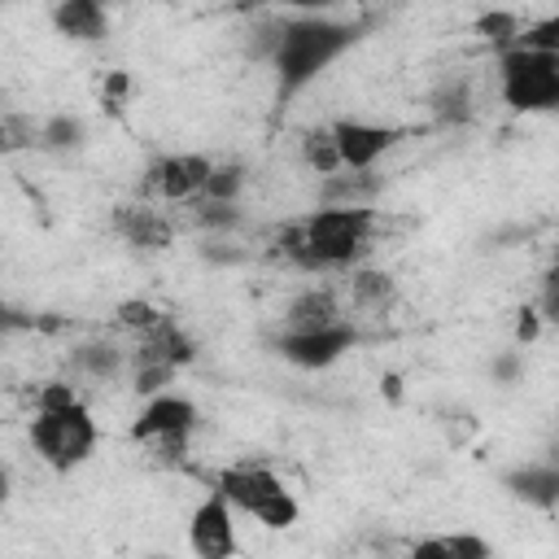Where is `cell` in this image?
<instances>
[{
	"label": "cell",
	"instance_id": "cell-21",
	"mask_svg": "<svg viewBox=\"0 0 559 559\" xmlns=\"http://www.w3.org/2000/svg\"><path fill=\"white\" fill-rule=\"evenodd\" d=\"M297 157H301V166H306L310 175H319V179H332V175L345 170L332 127H306V131L297 135Z\"/></svg>",
	"mask_w": 559,
	"mask_h": 559
},
{
	"label": "cell",
	"instance_id": "cell-14",
	"mask_svg": "<svg viewBox=\"0 0 559 559\" xmlns=\"http://www.w3.org/2000/svg\"><path fill=\"white\" fill-rule=\"evenodd\" d=\"M70 371L83 376V380H100V384H114L131 371V349H122L118 341L109 336H92L83 345H74L70 354Z\"/></svg>",
	"mask_w": 559,
	"mask_h": 559
},
{
	"label": "cell",
	"instance_id": "cell-5",
	"mask_svg": "<svg viewBox=\"0 0 559 559\" xmlns=\"http://www.w3.org/2000/svg\"><path fill=\"white\" fill-rule=\"evenodd\" d=\"M498 92L511 114H559V57L524 44L498 52Z\"/></svg>",
	"mask_w": 559,
	"mask_h": 559
},
{
	"label": "cell",
	"instance_id": "cell-4",
	"mask_svg": "<svg viewBox=\"0 0 559 559\" xmlns=\"http://www.w3.org/2000/svg\"><path fill=\"white\" fill-rule=\"evenodd\" d=\"M210 489H218L240 515L258 520L271 533H284V528H293L301 520L297 493L266 463H231V467H218L214 480H210Z\"/></svg>",
	"mask_w": 559,
	"mask_h": 559
},
{
	"label": "cell",
	"instance_id": "cell-29",
	"mask_svg": "<svg viewBox=\"0 0 559 559\" xmlns=\"http://www.w3.org/2000/svg\"><path fill=\"white\" fill-rule=\"evenodd\" d=\"M520 44H524V48H542V52H555V57H559V9H555V13H546V17H537V22H528V26H524V35H520Z\"/></svg>",
	"mask_w": 559,
	"mask_h": 559
},
{
	"label": "cell",
	"instance_id": "cell-12",
	"mask_svg": "<svg viewBox=\"0 0 559 559\" xmlns=\"http://www.w3.org/2000/svg\"><path fill=\"white\" fill-rule=\"evenodd\" d=\"M498 485H502L515 502H524V507H533V511H555V507H559V463H555V459L515 463V467H507V472L498 476Z\"/></svg>",
	"mask_w": 559,
	"mask_h": 559
},
{
	"label": "cell",
	"instance_id": "cell-27",
	"mask_svg": "<svg viewBox=\"0 0 559 559\" xmlns=\"http://www.w3.org/2000/svg\"><path fill=\"white\" fill-rule=\"evenodd\" d=\"M275 258L288 262L293 271H306L310 275V253H306V231H301V218L284 223L280 236H275Z\"/></svg>",
	"mask_w": 559,
	"mask_h": 559
},
{
	"label": "cell",
	"instance_id": "cell-33",
	"mask_svg": "<svg viewBox=\"0 0 559 559\" xmlns=\"http://www.w3.org/2000/svg\"><path fill=\"white\" fill-rule=\"evenodd\" d=\"M555 262H559V245H555Z\"/></svg>",
	"mask_w": 559,
	"mask_h": 559
},
{
	"label": "cell",
	"instance_id": "cell-16",
	"mask_svg": "<svg viewBox=\"0 0 559 559\" xmlns=\"http://www.w3.org/2000/svg\"><path fill=\"white\" fill-rule=\"evenodd\" d=\"M135 349L148 354V358H157V362H166V367H175V371L197 358V341L188 336V328H183L175 314H166L148 336H140Z\"/></svg>",
	"mask_w": 559,
	"mask_h": 559
},
{
	"label": "cell",
	"instance_id": "cell-3",
	"mask_svg": "<svg viewBox=\"0 0 559 559\" xmlns=\"http://www.w3.org/2000/svg\"><path fill=\"white\" fill-rule=\"evenodd\" d=\"M301 231H306L310 275H319V271H358V262L371 253L376 210L371 205H354V210L319 205L301 218Z\"/></svg>",
	"mask_w": 559,
	"mask_h": 559
},
{
	"label": "cell",
	"instance_id": "cell-34",
	"mask_svg": "<svg viewBox=\"0 0 559 559\" xmlns=\"http://www.w3.org/2000/svg\"><path fill=\"white\" fill-rule=\"evenodd\" d=\"M148 559H162V555H148Z\"/></svg>",
	"mask_w": 559,
	"mask_h": 559
},
{
	"label": "cell",
	"instance_id": "cell-6",
	"mask_svg": "<svg viewBox=\"0 0 559 559\" xmlns=\"http://www.w3.org/2000/svg\"><path fill=\"white\" fill-rule=\"evenodd\" d=\"M197 424H201L197 402L183 397V393H170V389H166V393H157V397H148V402L140 406V415L131 419L127 437H131L135 445H148L153 454H162V459L175 463V459L188 454Z\"/></svg>",
	"mask_w": 559,
	"mask_h": 559
},
{
	"label": "cell",
	"instance_id": "cell-11",
	"mask_svg": "<svg viewBox=\"0 0 559 559\" xmlns=\"http://www.w3.org/2000/svg\"><path fill=\"white\" fill-rule=\"evenodd\" d=\"M109 227H114V236L122 240V245H131V249H140V253H162V249H170V240H175V227H170V218L162 214V210H153V201H118L114 210H109Z\"/></svg>",
	"mask_w": 559,
	"mask_h": 559
},
{
	"label": "cell",
	"instance_id": "cell-19",
	"mask_svg": "<svg viewBox=\"0 0 559 559\" xmlns=\"http://www.w3.org/2000/svg\"><path fill=\"white\" fill-rule=\"evenodd\" d=\"M406 559H493V546L480 537V533H432V537H419Z\"/></svg>",
	"mask_w": 559,
	"mask_h": 559
},
{
	"label": "cell",
	"instance_id": "cell-2",
	"mask_svg": "<svg viewBox=\"0 0 559 559\" xmlns=\"http://www.w3.org/2000/svg\"><path fill=\"white\" fill-rule=\"evenodd\" d=\"M26 437H31L35 459L48 472L70 476L92 459L100 428L92 419V406L79 397L70 380H44L35 389V415H31Z\"/></svg>",
	"mask_w": 559,
	"mask_h": 559
},
{
	"label": "cell",
	"instance_id": "cell-20",
	"mask_svg": "<svg viewBox=\"0 0 559 559\" xmlns=\"http://www.w3.org/2000/svg\"><path fill=\"white\" fill-rule=\"evenodd\" d=\"M393 301H397V280H393L389 271H371V266L349 271V306H354V310L389 314Z\"/></svg>",
	"mask_w": 559,
	"mask_h": 559
},
{
	"label": "cell",
	"instance_id": "cell-26",
	"mask_svg": "<svg viewBox=\"0 0 559 559\" xmlns=\"http://www.w3.org/2000/svg\"><path fill=\"white\" fill-rule=\"evenodd\" d=\"M476 35L493 39V44H498V52H507V48H515V44H520L524 26H520V17H515V13H480V17H476Z\"/></svg>",
	"mask_w": 559,
	"mask_h": 559
},
{
	"label": "cell",
	"instance_id": "cell-31",
	"mask_svg": "<svg viewBox=\"0 0 559 559\" xmlns=\"http://www.w3.org/2000/svg\"><path fill=\"white\" fill-rule=\"evenodd\" d=\"M537 328H542V314H537V310H520V319H515V336H520L524 345L537 336Z\"/></svg>",
	"mask_w": 559,
	"mask_h": 559
},
{
	"label": "cell",
	"instance_id": "cell-23",
	"mask_svg": "<svg viewBox=\"0 0 559 559\" xmlns=\"http://www.w3.org/2000/svg\"><path fill=\"white\" fill-rule=\"evenodd\" d=\"M245 183H249V170H245L240 162H214V170H210V183H205V197H201V201L240 205Z\"/></svg>",
	"mask_w": 559,
	"mask_h": 559
},
{
	"label": "cell",
	"instance_id": "cell-8",
	"mask_svg": "<svg viewBox=\"0 0 559 559\" xmlns=\"http://www.w3.org/2000/svg\"><path fill=\"white\" fill-rule=\"evenodd\" d=\"M358 328L349 319L332 323V328H319V332H275V354L297 367V371H328L332 362H341L354 345H358Z\"/></svg>",
	"mask_w": 559,
	"mask_h": 559
},
{
	"label": "cell",
	"instance_id": "cell-7",
	"mask_svg": "<svg viewBox=\"0 0 559 559\" xmlns=\"http://www.w3.org/2000/svg\"><path fill=\"white\" fill-rule=\"evenodd\" d=\"M210 170H214V162L201 153H162L140 175V201L157 197L166 205H197L205 197Z\"/></svg>",
	"mask_w": 559,
	"mask_h": 559
},
{
	"label": "cell",
	"instance_id": "cell-18",
	"mask_svg": "<svg viewBox=\"0 0 559 559\" xmlns=\"http://www.w3.org/2000/svg\"><path fill=\"white\" fill-rule=\"evenodd\" d=\"M428 114L437 127H463L472 122L476 114V100H472V83L463 74H445L432 92H428Z\"/></svg>",
	"mask_w": 559,
	"mask_h": 559
},
{
	"label": "cell",
	"instance_id": "cell-15",
	"mask_svg": "<svg viewBox=\"0 0 559 559\" xmlns=\"http://www.w3.org/2000/svg\"><path fill=\"white\" fill-rule=\"evenodd\" d=\"M341 319H345V314H341V301H336L332 288H301V293L284 306L275 332H319V328H332V323H341Z\"/></svg>",
	"mask_w": 559,
	"mask_h": 559
},
{
	"label": "cell",
	"instance_id": "cell-28",
	"mask_svg": "<svg viewBox=\"0 0 559 559\" xmlns=\"http://www.w3.org/2000/svg\"><path fill=\"white\" fill-rule=\"evenodd\" d=\"M188 210H192V223L205 227V231H227V227H236L245 218L240 205H223V201H197Z\"/></svg>",
	"mask_w": 559,
	"mask_h": 559
},
{
	"label": "cell",
	"instance_id": "cell-10",
	"mask_svg": "<svg viewBox=\"0 0 559 559\" xmlns=\"http://www.w3.org/2000/svg\"><path fill=\"white\" fill-rule=\"evenodd\" d=\"M341 148V166L345 170H376V162L384 153L397 148V140H406V127H384V122H367V118H336L328 122Z\"/></svg>",
	"mask_w": 559,
	"mask_h": 559
},
{
	"label": "cell",
	"instance_id": "cell-9",
	"mask_svg": "<svg viewBox=\"0 0 559 559\" xmlns=\"http://www.w3.org/2000/svg\"><path fill=\"white\" fill-rule=\"evenodd\" d=\"M188 550H192L197 559H236V550H240V537H236V507H231L218 489H210V493L192 507V515H188Z\"/></svg>",
	"mask_w": 559,
	"mask_h": 559
},
{
	"label": "cell",
	"instance_id": "cell-22",
	"mask_svg": "<svg viewBox=\"0 0 559 559\" xmlns=\"http://www.w3.org/2000/svg\"><path fill=\"white\" fill-rule=\"evenodd\" d=\"M87 144V122L79 114H48L39 118V153H79Z\"/></svg>",
	"mask_w": 559,
	"mask_h": 559
},
{
	"label": "cell",
	"instance_id": "cell-32",
	"mask_svg": "<svg viewBox=\"0 0 559 559\" xmlns=\"http://www.w3.org/2000/svg\"><path fill=\"white\" fill-rule=\"evenodd\" d=\"M537 314H542V323L559 328V293H542L537 297Z\"/></svg>",
	"mask_w": 559,
	"mask_h": 559
},
{
	"label": "cell",
	"instance_id": "cell-30",
	"mask_svg": "<svg viewBox=\"0 0 559 559\" xmlns=\"http://www.w3.org/2000/svg\"><path fill=\"white\" fill-rule=\"evenodd\" d=\"M489 376L493 384H515L524 376V349H502L489 358Z\"/></svg>",
	"mask_w": 559,
	"mask_h": 559
},
{
	"label": "cell",
	"instance_id": "cell-25",
	"mask_svg": "<svg viewBox=\"0 0 559 559\" xmlns=\"http://www.w3.org/2000/svg\"><path fill=\"white\" fill-rule=\"evenodd\" d=\"M114 319H118V328L135 332V341H140V336H148V332L166 319V310H157V306H153V301H144V297H131V301H122V306H118V314H114Z\"/></svg>",
	"mask_w": 559,
	"mask_h": 559
},
{
	"label": "cell",
	"instance_id": "cell-1",
	"mask_svg": "<svg viewBox=\"0 0 559 559\" xmlns=\"http://www.w3.org/2000/svg\"><path fill=\"white\" fill-rule=\"evenodd\" d=\"M371 31V13L362 17H332V13H280V44L271 57L275 70V118L332 66L341 61L362 35Z\"/></svg>",
	"mask_w": 559,
	"mask_h": 559
},
{
	"label": "cell",
	"instance_id": "cell-13",
	"mask_svg": "<svg viewBox=\"0 0 559 559\" xmlns=\"http://www.w3.org/2000/svg\"><path fill=\"white\" fill-rule=\"evenodd\" d=\"M48 22L70 44H100L109 39V13L96 0H61L48 9Z\"/></svg>",
	"mask_w": 559,
	"mask_h": 559
},
{
	"label": "cell",
	"instance_id": "cell-24",
	"mask_svg": "<svg viewBox=\"0 0 559 559\" xmlns=\"http://www.w3.org/2000/svg\"><path fill=\"white\" fill-rule=\"evenodd\" d=\"M39 140V118H26V114H4L0 118V148L4 153H22V148H35Z\"/></svg>",
	"mask_w": 559,
	"mask_h": 559
},
{
	"label": "cell",
	"instance_id": "cell-17",
	"mask_svg": "<svg viewBox=\"0 0 559 559\" xmlns=\"http://www.w3.org/2000/svg\"><path fill=\"white\" fill-rule=\"evenodd\" d=\"M380 188H384V179L376 170H341L332 179H319V205H336V210L371 205Z\"/></svg>",
	"mask_w": 559,
	"mask_h": 559
}]
</instances>
